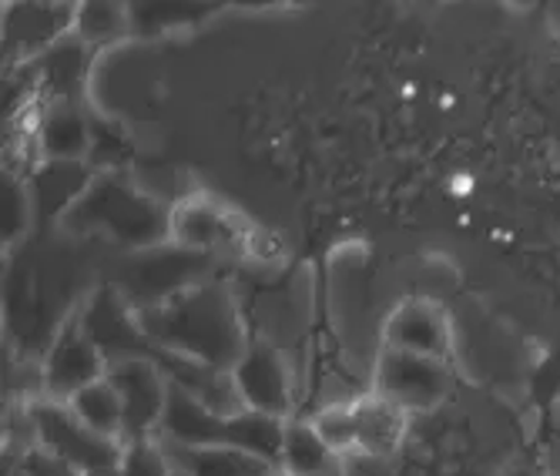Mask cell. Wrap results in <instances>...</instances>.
<instances>
[{
    "mask_svg": "<svg viewBox=\"0 0 560 476\" xmlns=\"http://www.w3.org/2000/svg\"><path fill=\"white\" fill-rule=\"evenodd\" d=\"M383 346L450 362L453 336H450V323H446L443 309H436L430 302H417V299L402 302L386 320Z\"/></svg>",
    "mask_w": 560,
    "mask_h": 476,
    "instance_id": "12",
    "label": "cell"
},
{
    "mask_svg": "<svg viewBox=\"0 0 560 476\" xmlns=\"http://www.w3.org/2000/svg\"><path fill=\"white\" fill-rule=\"evenodd\" d=\"M175 460L168 453V446L151 437V440H128L121 446V463H118V476H175Z\"/></svg>",
    "mask_w": 560,
    "mask_h": 476,
    "instance_id": "22",
    "label": "cell"
},
{
    "mask_svg": "<svg viewBox=\"0 0 560 476\" xmlns=\"http://www.w3.org/2000/svg\"><path fill=\"white\" fill-rule=\"evenodd\" d=\"M91 135H94V118L81 112V104L58 101V104H44L34 144L40 151V162H88Z\"/></svg>",
    "mask_w": 560,
    "mask_h": 476,
    "instance_id": "13",
    "label": "cell"
},
{
    "mask_svg": "<svg viewBox=\"0 0 560 476\" xmlns=\"http://www.w3.org/2000/svg\"><path fill=\"white\" fill-rule=\"evenodd\" d=\"M68 406L84 422V427L94 430L97 437L125 443V406H121L115 386L108 383V376L101 383H91L88 390H81Z\"/></svg>",
    "mask_w": 560,
    "mask_h": 476,
    "instance_id": "20",
    "label": "cell"
},
{
    "mask_svg": "<svg viewBox=\"0 0 560 476\" xmlns=\"http://www.w3.org/2000/svg\"><path fill=\"white\" fill-rule=\"evenodd\" d=\"M18 469H21L18 476H81L74 466H68L65 460H58L55 453H47L40 446H27Z\"/></svg>",
    "mask_w": 560,
    "mask_h": 476,
    "instance_id": "25",
    "label": "cell"
},
{
    "mask_svg": "<svg viewBox=\"0 0 560 476\" xmlns=\"http://www.w3.org/2000/svg\"><path fill=\"white\" fill-rule=\"evenodd\" d=\"M84 336L105 352L108 362L135 359V356H155V346L144 336L138 309L115 289L101 286L88 295V302L78 309Z\"/></svg>",
    "mask_w": 560,
    "mask_h": 476,
    "instance_id": "9",
    "label": "cell"
},
{
    "mask_svg": "<svg viewBox=\"0 0 560 476\" xmlns=\"http://www.w3.org/2000/svg\"><path fill=\"white\" fill-rule=\"evenodd\" d=\"M352 427H355V456L370 460H389L406 433V413L383 399L380 393H370L363 399H352Z\"/></svg>",
    "mask_w": 560,
    "mask_h": 476,
    "instance_id": "17",
    "label": "cell"
},
{
    "mask_svg": "<svg viewBox=\"0 0 560 476\" xmlns=\"http://www.w3.org/2000/svg\"><path fill=\"white\" fill-rule=\"evenodd\" d=\"M108 359L101 352L81 329V315L78 309L65 320L58 336L50 339L44 362H40V383L47 390V399L71 403L81 390L91 383H101L108 376Z\"/></svg>",
    "mask_w": 560,
    "mask_h": 476,
    "instance_id": "6",
    "label": "cell"
},
{
    "mask_svg": "<svg viewBox=\"0 0 560 476\" xmlns=\"http://www.w3.org/2000/svg\"><path fill=\"white\" fill-rule=\"evenodd\" d=\"M215 266L219 258L206 255V252H191L182 248L175 242L155 245V248H144L135 252L125 266V279H121V295L138 309H155L172 302L175 295L195 289V286H206L215 279Z\"/></svg>",
    "mask_w": 560,
    "mask_h": 476,
    "instance_id": "3",
    "label": "cell"
},
{
    "mask_svg": "<svg viewBox=\"0 0 560 476\" xmlns=\"http://www.w3.org/2000/svg\"><path fill=\"white\" fill-rule=\"evenodd\" d=\"M108 383L115 386L125 406V443L159 437L165 403H168V376L155 356L118 359L108 365Z\"/></svg>",
    "mask_w": 560,
    "mask_h": 476,
    "instance_id": "8",
    "label": "cell"
},
{
    "mask_svg": "<svg viewBox=\"0 0 560 476\" xmlns=\"http://www.w3.org/2000/svg\"><path fill=\"white\" fill-rule=\"evenodd\" d=\"M31 419V440L34 446L55 453L68 466H74L81 476H118L121 446L115 440L97 437L84 422L71 413L68 403L58 399H40L27 406Z\"/></svg>",
    "mask_w": 560,
    "mask_h": 476,
    "instance_id": "4",
    "label": "cell"
},
{
    "mask_svg": "<svg viewBox=\"0 0 560 476\" xmlns=\"http://www.w3.org/2000/svg\"><path fill=\"white\" fill-rule=\"evenodd\" d=\"M168 453L182 476H285L276 463H266L232 446H198V450L168 446Z\"/></svg>",
    "mask_w": 560,
    "mask_h": 476,
    "instance_id": "18",
    "label": "cell"
},
{
    "mask_svg": "<svg viewBox=\"0 0 560 476\" xmlns=\"http://www.w3.org/2000/svg\"><path fill=\"white\" fill-rule=\"evenodd\" d=\"M31 191L24 182H11V175L4 178V239H18L27 225V211H31Z\"/></svg>",
    "mask_w": 560,
    "mask_h": 476,
    "instance_id": "24",
    "label": "cell"
},
{
    "mask_svg": "<svg viewBox=\"0 0 560 476\" xmlns=\"http://www.w3.org/2000/svg\"><path fill=\"white\" fill-rule=\"evenodd\" d=\"M172 242L219 258L225 248L238 242V229L225 208L206 198H188L172 205Z\"/></svg>",
    "mask_w": 560,
    "mask_h": 476,
    "instance_id": "15",
    "label": "cell"
},
{
    "mask_svg": "<svg viewBox=\"0 0 560 476\" xmlns=\"http://www.w3.org/2000/svg\"><path fill=\"white\" fill-rule=\"evenodd\" d=\"M326 476H346V473H342V469H336V473H326Z\"/></svg>",
    "mask_w": 560,
    "mask_h": 476,
    "instance_id": "27",
    "label": "cell"
},
{
    "mask_svg": "<svg viewBox=\"0 0 560 476\" xmlns=\"http://www.w3.org/2000/svg\"><path fill=\"white\" fill-rule=\"evenodd\" d=\"M450 390H453L450 362L383 346L380 362H376V390L373 393H380L383 399L399 406L406 416L436 409L450 396Z\"/></svg>",
    "mask_w": 560,
    "mask_h": 476,
    "instance_id": "5",
    "label": "cell"
},
{
    "mask_svg": "<svg viewBox=\"0 0 560 476\" xmlns=\"http://www.w3.org/2000/svg\"><path fill=\"white\" fill-rule=\"evenodd\" d=\"M128 31H131V8L108 4V0H88V4H78L74 37L84 40L94 55L101 47L118 44Z\"/></svg>",
    "mask_w": 560,
    "mask_h": 476,
    "instance_id": "21",
    "label": "cell"
},
{
    "mask_svg": "<svg viewBox=\"0 0 560 476\" xmlns=\"http://www.w3.org/2000/svg\"><path fill=\"white\" fill-rule=\"evenodd\" d=\"M94 58L97 55L84 40L68 34L65 40H58L50 50H44V55L27 68L34 71V81H37V91L44 94V101L58 104V101H78Z\"/></svg>",
    "mask_w": 560,
    "mask_h": 476,
    "instance_id": "16",
    "label": "cell"
},
{
    "mask_svg": "<svg viewBox=\"0 0 560 476\" xmlns=\"http://www.w3.org/2000/svg\"><path fill=\"white\" fill-rule=\"evenodd\" d=\"M175 476H182V473H175Z\"/></svg>",
    "mask_w": 560,
    "mask_h": 476,
    "instance_id": "28",
    "label": "cell"
},
{
    "mask_svg": "<svg viewBox=\"0 0 560 476\" xmlns=\"http://www.w3.org/2000/svg\"><path fill=\"white\" fill-rule=\"evenodd\" d=\"M94 178L97 172L91 162H37L27 178L31 205L37 216L65 222L68 211L88 195Z\"/></svg>",
    "mask_w": 560,
    "mask_h": 476,
    "instance_id": "14",
    "label": "cell"
},
{
    "mask_svg": "<svg viewBox=\"0 0 560 476\" xmlns=\"http://www.w3.org/2000/svg\"><path fill=\"white\" fill-rule=\"evenodd\" d=\"M65 225L78 235H105L125 248L144 252L172 242V208L121 178V172H97L88 195L68 211Z\"/></svg>",
    "mask_w": 560,
    "mask_h": 476,
    "instance_id": "2",
    "label": "cell"
},
{
    "mask_svg": "<svg viewBox=\"0 0 560 476\" xmlns=\"http://www.w3.org/2000/svg\"><path fill=\"white\" fill-rule=\"evenodd\" d=\"M225 422L229 416L212 413L198 396L168 383V403L159 427V440L165 446H178V450L225 446Z\"/></svg>",
    "mask_w": 560,
    "mask_h": 476,
    "instance_id": "11",
    "label": "cell"
},
{
    "mask_svg": "<svg viewBox=\"0 0 560 476\" xmlns=\"http://www.w3.org/2000/svg\"><path fill=\"white\" fill-rule=\"evenodd\" d=\"M506 476H537V473H530V469H514V473H506Z\"/></svg>",
    "mask_w": 560,
    "mask_h": 476,
    "instance_id": "26",
    "label": "cell"
},
{
    "mask_svg": "<svg viewBox=\"0 0 560 476\" xmlns=\"http://www.w3.org/2000/svg\"><path fill=\"white\" fill-rule=\"evenodd\" d=\"M282 473L285 476H326L342 469V460L329 450L319 437L313 419H285V440H282Z\"/></svg>",
    "mask_w": 560,
    "mask_h": 476,
    "instance_id": "19",
    "label": "cell"
},
{
    "mask_svg": "<svg viewBox=\"0 0 560 476\" xmlns=\"http://www.w3.org/2000/svg\"><path fill=\"white\" fill-rule=\"evenodd\" d=\"M235 390L252 413H266L276 419H292L295 390L289 380V365L282 349L269 336H252L242 359L232 365Z\"/></svg>",
    "mask_w": 560,
    "mask_h": 476,
    "instance_id": "7",
    "label": "cell"
},
{
    "mask_svg": "<svg viewBox=\"0 0 560 476\" xmlns=\"http://www.w3.org/2000/svg\"><path fill=\"white\" fill-rule=\"evenodd\" d=\"M135 154L131 138L112 125V121H94V135H91V158L94 172H121V165Z\"/></svg>",
    "mask_w": 560,
    "mask_h": 476,
    "instance_id": "23",
    "label": "cell"
},
{
    "mask_svg": "<svg viewBox=\"0 0 560 476\" xmlns=\"http://www.w3.org/2000/svg\"><path fill=\"white\" fill-rule=\"evenodd\" d=\"M78 4H8L4 11V65L8 71L34 65L44 50L74 34Z\"/></svg>",
    "mask_w": 560,
    "mask_h": 476,
    "instance_id": "10",
    "label": "cell"
},
{
    "mask_svg": "<svg viewBox=\"0 0 560 476\" xmlns=\"http://www.w3.org/2000/svg\"><path fill=\"white\" fill-rule=\"evenodd\" d=\"M138 320L155 349L212 369H232L252 339L232 289L219 279L195 286L165 305L144 309Z\"/></svg>",
    "mask_w": 560,
    "mask_h": 476,
    "instance_id": "1",
    "label": "cell"
}]
</instances>
